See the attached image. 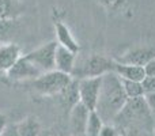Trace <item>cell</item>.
<instances>
[{"instance_id":"20","label":"cell","mask_w":155,"mask_h":136,"mask_svg":"<svg viewBox=\"0 0 155 136\" xmlns=\"http://www.w3.org/2000/svg\"><path fill=\"white\" fill-rule=\"evenodd\" d=\"M14 29V19H2L0 18V40H4L11 34Z\"/></svg>"},{"instance_id":"8","label":"cell","mask_w":155,"mask_h":136,"mask_svg":"<svg viewBox=\"0 0 155 136\" xmlns=\"http://www.w3.org/2000/svg\"><path fill=\"white\" fill-rule=\"evenodd\" d=\"M88 116H90V110L80 102H78L76 105H74L71 108L70 123H68V128H70L71 135H86Z\"/></svg>"},{"instance_id":"16","label":"cell","mask_w":155,"mask_h":136,"mask_svg":"<svg viewBox=\"0 0 155 136\" xmlns=\"http://www.w3.org/2000/svg\"><path fill=\"white\" fill-rule=\"evenodd\" d=\"M123 87H124V93H125V95L128 99H136V98H143V97H144L142 82L123 80Z\"/></svg>"},{"instance_id":"9","label":"cell","mask_w":155,"mask_h":136,"mask_svg":"<svg viewBox=\"0 0 155 136\" xmlns=\"http://www.w3.org/2000/svg\"><path fill=\"white\" fill-rule=\"evenodd\" d=\"M42 72L40 71L34 64L26 60V57L22 56L15 64L12 65V68L7 72L8 79L11 80H34L38 76H41Z\"/></svg>"},{"instance_id":"21","label":"cell","mask_w":155,"mask_h":136,"mask_svg":"<svg viewBox=\"0 0 155 136\" xmlns=\"http://www.w3.org/2000/svg\"><path fill=\"white\" fill-rule=\"evenodd\" d=\"M142 87H143L144 95L155 93V76H146L142 80Z\"/></svg>"},{"instance_id":"30","label":"cell","mask_w":155,"mask_h":136,"mask_svg":"<svg viewBox=\"0 0 155 136\" xmlns=\"http://www.w3.org/2000/svg\"><path fill=\"white\" fill-rule=\"evenodd\" d=\"M118 136H120V135H118Z\"/></svg>"},{"instance_id":"29","label":"cell","mask_w":155,"mask_h":136,"mask_svg":"<svg viewBox=\"0 0 155 136\" xmlns=\"http://www.w3.org/2000/svg\"><path fill=\"white\" fill-rule=\"evenodd\" d=\"M154 134H155V123H154Z\"/></svg>"},{"instance_id":"27","label":"cell","mask_w":155,"mask_h":136,"mask_svg":"<svg viewBox=\"0 0 155 136\" xmlns=\"http://www.w3.org/2000/svg\"><path fill=\"white\" fill-rule=\"evenodd\" d=\"M143 136H155L154 132H146V134H143Z\"/></svg>"},{"instance_id":"18","label":"cell","mask_w":155,"mask_h":136,"mask_svg":"<svg viewBox=\"0 0 155 136\" xmlns=\"http://www.w3.org/2000/svg\"><path fill=\"white\" fill-rule=\"evenodd\" d=\"M15 11V0H0V18L12 19Z\"/></svg>"},{"instance_id":"14","label":"cell","mask_w":155,"mask_h":136,"mask_svg":"<svg viewBox=\"0 0 155 136\" xmlns=\"http://www.w3.org/2000/svg\"><path fill=\"white\" fill-rule=\"evenodd\" d=\"M16 125L21 136H41V123L34 116H27Z\"/></svg>"},{"instance_id":"15","label":"cell","mask_w":155,"mask_h":136,"mask_svg":"<svg viewBox=\"0 0 155 136\" xmlns=\"http://www.w3.org/2000/svg\"><path fill=\"white\" fill-rule=\"evenodd\" d=\"M57 97H60V101L63 105L72 108L79 102V91H78V80L72 78V82L61 91Z\"/></svg>"},{"instance_id":"2","label":"cell","mask_w":155,"mask_h":136,"mask_svg":"<svg viewBox=\"0 0 155 136\" xmlns=\"http://www.w3.org/2000/svg\"><path fill=\"white\" fill-rule=\"evenodd\" d=\"M154 123L155 121L143 97V98L128 99L123 112L114 118L112 124L116 128H120L121 125L128 127L131 129L139 128L144 131L143 134H146V132H154Z\"/></svg>"},{"instance_id":"5","label":"cell","mask_w":155,"mask_h":136,"mask_svg":"<svg viewBox=\"0 0 155 136\" xmlns=\"http://www.w3.org/2000/svg\"><path fill=\"white\" fill-rule=\"evenodd\" d=\"M57 41H51V42L44 44L42 46L31 51L30 53L25 55L26 60H29L31 64L40 69L42 74L54 69V55L57 49Z\"/></svg>"},{"instance_id":"24","label":"cell","mask_w":155,"mask_h":136,"mask_svg":"<svg viewBox=\"0 0 155 136\" xmlns=\"http://www.w3.org/2000/svg\"><path fill=\"white\" fill-rule=\"evenodd\" d=\"M144 101H146V104H147L148 109H150V112H151V116H153V118L155 121V93L144 95Z\"/></svg>"},{"instance_id":"22","label":"cell","mask_w":155,"mask_h":136,"mask_svg":"<svg viewBox=\"0 0 155 136\" xmlns=\"http://www.w3.org/2000/svg\"><path fill=\"white\" fill-rule=\"evenodd\" d=\"M99 136H118L117 128L113 124H104L101 132H99Z\"/></svg>"},{"instance_id":"6","label":"cell","mask_w":155,"mask_h":136,"mask_svg":"<svg viewBox=\"0 0 155 136\" xmlns=\"http://www.w3.org/2000/svg\"><path fill=\"white\" fill-rule=\"evenodd\" d=\"M102 76L97 78H83L78 80V91H79V102L83 104L90 112H94L98 102L99 90H101Z\"/></svg>"},{"instance_id":"23","label":"cell","mask_w":155,"mask_h":136,"mask_svg":"<svg viewBox=\"0 0 155 136\" xmlns=\"http://www.w3.org/2000/svg\"><path fill=\"white\" fill-rule=\"evenodd\" d=\"M0 136H21L18 131V125L16 124H7L5 128L2 131Z\"/></svg>"},{"instance_id":"17","label":"cell","mask_w":155,"mask_h":136,"mask_svg":"<svg viewBox=\"0 0 155 136\" xmlns=\"http://www.w3.org/2000/svg\"><path fill=\"white\" fill-rule=\"evenodd\" d=\"M104 124L105 123L102 121V118L95 112H90L87 127H86V136H99V132H101Z\"/></svg>"},{"instance_id":"4","label":"cell","mask_w":155,"mask_h":136,"mask_svg":"<svg viewBox=\"0 0 155 136\" xmlns=\"http://www.w3.org/2000/svg\"><path fill=\"white\" fill-rule=\"evenodd\" d=\"M113 67H114V60L104 55H91L86 57L79 65H75L71 76L76 80L83 78L104 76L107 72H113Z\"/></svg>"},{"instance_id":"7","label":"cell","mask_w":155,"mask_h":136,"mask_svg":"<svg viewBox=\"0 0 155 136\" xmlns=\"http://www.w3.org/2000/svg\"><path fill=\"white\" fill-rule=\"evenodd\" d=\"M155 59V48L151 46H136L129 51H127L124 55H121L114 61L121 64H131L137 67H144L148 61Z\"/></svg>"},{"instance_id":"11","label":"cell","mask_w":155,"mask_h":136,"mask_svg":"<svg viewBox=\"0 0 155 136\" xmlns=\"http://www.w3.org/2000/svg\"><path fill=\"white\" fill-rule=\"evenodd\" d=\"M21 48L14 42H5L0 45V72L7 74L12 65L21 59Z\"/></svg>"},{"instance_id":"1","label":"cell","mask_w":155,"mask_h":136,"mask_svg":"<svg viewBox=\"0 0 155 136\" xmlns=\"http://www.w3.org/2000/svg\"><path fill=\"white\" fill-rule=\"evenodd\" d=\"M128 102L123 87V80L114 74L107 72L102 76L98 102L94 112L102 118L105 124H112L114 118L123 112Z\"/></svg>"},{"instance_id":"13","label":"cell","mask_w":155,"mask_h":136,"mask_svg":"<svg viewBox=\"0 0 155 136\" xmlns=\"http://www.w3.org/2000/svg\"><path fill=\"white\" fill-rule=\"evenodd\" d=\"M113 72L123 80L142 82L146 78L143 67H137V65H131V64H121V63H117V61H114Z\"/></svg>"},{"instance_id":"25","label":"cell","mask_w":155,"mask_h":136,"mask_svg":"<svg viewBox=\"0 0 155 136\" xmlns=\"http://www.w3.org/2000/svg\"><path fill=\"white\" fill-rule=\"evenodd\" d=\"M143 69H144L146 76H155V59L148 61L147 64L143 67Z\"/></svg>"},{"instance_id":"19","label":"cell","mask_w":155,"mask_h":136,"mask_svg":"<svg viewBox=\"0 0 155 136\" xmlns=\"http://www.w3.org/2000/svg\"><path fill=\"white\" fill-rule=\"evenodd\" d=\"M98 3L107 11H118L125 5L127 0H98Z\"/></svg>"},{"instance_id":"10","label":"cell","mask_w":155,"mask_h":136,"mask_svg":"<svg viewBox=\"0 0 155 136\" xmlns=\"http://www.w3.org/2000/svg\"><path fill=\"white\" fill-rule=\"evenodd\" d=\"M76 64V53L68 51L64 46L57 45L54 55V69L67 75H72Z\"/></svg>"},{"instance_id":"12","label":"cell","mask_w":155,"mask_h":136,"mask_svg":"<svg viewBox=\"0 0 155 136\" xmlns=\"http://www.w3.org/2000/svg\"><path fill=\"white\" fill-rule=\"evenodd\" d=\"M54 29H56L57 44L78 55V52L80 51V46L78 44V41L75 40V37H74V34L71 33L70 27L65 23H63V22H56L54 23Z\"/></svg>"},{"instance_id":"28","label":"cell","mask_w":155,"mask_h":136,"mask_svg":"<svg viewBox=\"0 0 155 136\" xmlns=\"http://www.w3.org/2000/svg\"><path fill=\"white\" fill-rule=\"evenodd\" d=\"M71 136H86V135H71Z\"/></svg>"},{"instance_id":"3","label":"cell","mask_w":155,"mask_h":136,"mask_svg":"<svg viewBox=\"0 0 155 136\" xmlns=\"http://www.w3.org/2000/svg\"><path fill=\"white\" fill-rule=\"evenodd\" d=\"M72 82V76L59 72L56 69L49 71L38 76L31 82V86L40 95L44 97H57L70 83Z\"/></svg>"},{"instance_id":"26","label":"cell","mask_w":155,"mask_h":136,"mask_svg":"<svg viewBox=\"0 0 155 136\" xmlns=\"http://www.w3.org/2000/svg\"><path fill=\"white\" fill-rule=\"evenodd\" d=\"M5 125H7V118H5L4 114L0 113V134H2V131L5 128Z\"/></svg>"}]
</instances>
